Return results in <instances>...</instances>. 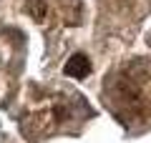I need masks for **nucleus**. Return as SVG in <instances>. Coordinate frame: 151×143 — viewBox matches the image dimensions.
I'll return each mask as SVG.
<instances>
[{"mask_svg": "<svg viewBox=\"0 0 151 143\" xmlns=\"http://www.w3.org/2000/svg\"><path fill=\"white\" fill-rule=\"evenodd\" d=\"M63 73H65V75H70V78H86V75L91 73V60H88L86 55L76 53L73 58H70L68 63H65Z\"/></svg>", "mask_w": 151, "mask_h": 143, "instance_id": "f257e3e1", "label": "nucleus"}]
</instances>
